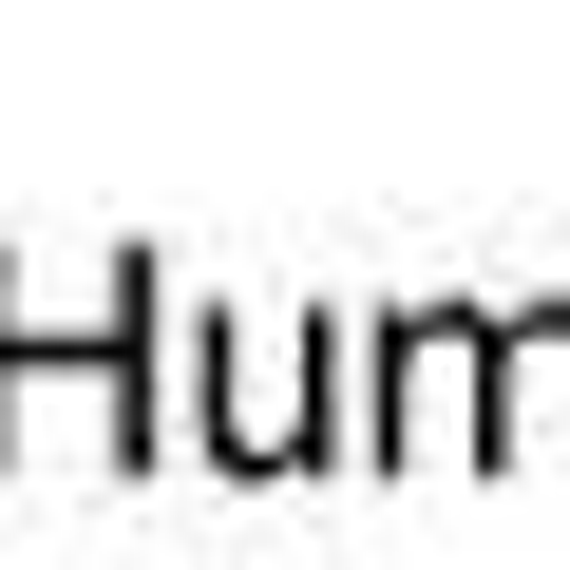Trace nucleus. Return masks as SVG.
I'll return each mask as SVG.
<instances>
[{"instance_id": "nucleus-1", "label": "nucleus", "mask_w": 570, "mask_h": 570, "mask_svg": "<svg viewBox=\"0 0 570 570\" xmlns=\"http://www.w3.org/2000/svg\"><path fill=\"white\" fill-rule=\"evenodd\" d=\"M494 362H513V400H532V419H513V438H551V456H570V324H513V343H494Z\"/></svg>"}]
</instances>
